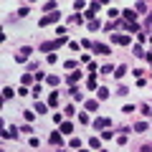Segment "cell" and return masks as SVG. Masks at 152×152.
Returning a JSON list of instances; mask_svg holds the SVG:
<instances>
[{
	"instance_id": "cell-27",
	"label": "cell",
	"mask_w": 152,
	"mask_h": 152,
	"mask_svg": "<svg viewBox=\"0 0 152 152\" xmlns=\"http://www.w3.org/2000/svg\"><path fill=\"white\" fill-rule=\"evenodd\" d=\"M134 13L140 15V13H150L147 10V3H134Z\"/></svg>"
},
{
	"instance_id": "cell-35",
	"label": "cell",
	"mask_w": 152,
	"mask_h": 152,
	"mask_svg": "<svg viewBox=\"0 0 152 152\" xmlns=\"http://www.w3.org/2000/svg\"><path fill=\"white\" fill-rule=\"evenodd\" d=\"M117 94H119V96H127V94H129V86H124V84H119V89H117Z\"/></svg>"
},
{
	"instance_id": "cell-41",
	"label": "cell",
	"mask_w": 152,
	"mask_h": 152,
	"mask_svg": "<svg viewBox=\"0 0 152 152\" xmlns=\"http://www.w3.org/2000/svg\"><path fill=\"white\" fill-rule=\"evenodd\" d=\"M84 8H86V3H84V0H76V3H74V10H84Z\"/></svg>"
},
{
	"instance_id": "cell-51",
	"label": "cell",
	"mask_w": 152,
	"mask_h": 152,
	"mask_svg": "<svg viewBox=\"0 0 152 152\" xmlns=\"http://www.w3.org/2000/svg\"><path fill=\"white\" fill-rule=\"evenodd\" d=\"M99 152H107V150H99Z\"/></svg>"
},
{
	"instance_id": "cell-4",
	"label": "cell",
	"mask_w": 152,
	"mask_h": 152,
	"mask_svg": "<svg viewBox=\"0 0 152 152\" xmlns=\"http://www.w3.org/2000/svg\"><path fill=\"white\" fill-rule=\"evenodd\" d=\"M112 43H117V46H129L132 38L127 36V33H112Z\"/></svg>"
},
{
	"instance_id": "cell-15",
	"label": "cell",
	"mask_w": 152,
	"mask_h": 152,
	"mask_svg": "<svg viewBox=\"0 0 152 152\" xmlns=\"http://www.w3.org/2000/svg\"><path fill=\"white\" fill-rule=\"evenodd\" d=\"M69 23H71V26H81L84 15H81V13H74V15H69Z\"/></svg>"
},
{
	"instance_id": "cell-32",
	"label": "cell",
	"mask_w": 152,
	"mask_h": 152,
	"mask_svg": "<svg viewBox=\"0 0 152 152\" xmlns=\"http://www.w3.org/2000/svg\"><path fill=\"white\" fill-rule=\"evenodd\" d=\"M99 74H114V66L112 64H104L102 69H99Z\"/></svg>"
},
{
	"instance_id": "cell-18",
	"label": "cell",
	"mask_w": 152,
	"mask_h": 152,
	"mask_svg": "<svg viewBox=\"0 0 152 152\" xmlns=\"http://www.w3.org/2000/svg\"><path fill=\"white\" fill-rule=\"evenodd\" d=\"M132 53H134V56H137V58H145V56H147V51H145V48H142V46H140V43H137V46H132Z\"/></svg>"
},
{
	"instance_id": "cell-6",
	"label": "cell",
	"mask_w": 152,
	"mask_h": 152,
	"mask_svg": "<svg viewBox=\"0 0 152 152\" xmlns=\"http://www.w3.org/2000/svg\"><path fill=\"white\" fill-rule=\"evenodd\" d=\"M18 134H20V129L18 127H5V132H3V140H18Z\"/></svg>"
},
{
	"instance_id": "cell-25",
	"label": "cell",
	"mask_w": 152,
	"mask_h": 152,
	"mask_svg": "<svg viewBox=\"0 0 152 152\" xmlns=\"http://www.w3.org/2000/svg\"><path fill=\"white\" fill-rule=\"evenodd\" d=\"M15 89H10V86H5V89H3V99H13V96H15Z\"/></svg>"
},
{
	"instance_id": "cell-7",
	"label": "cell",
	"mask_w": 152,
	"mask_h": 152,
	"mask_svg": "<svg viewBox=\"0 0 152 152\" xmlns=\"http://www.w3.org/2000/svg\"><path fill=\"white\" fill-rule=\"evenodd\" d=\"M122 20H127V23H137V13H134V8H124V10H122Z\"/></svg>"
},
{
	"instance_id": "cell-21",
	"label": "cell",
	"mask_w": 152,
	"mask_h": 152,
	"mask_svg": "<svg viewBox=\"0 0 152 152\" xmlns=\"http://www.w3.org/2000/svg\"><path fill=\"white\" fill-rule=\"evenodd\" d=\"M76 66H79V61H76V58L64 61V69H66V71H76Z\"/></svg>"
},
{
	"instance_id": "cell-23",
	"label": "cell",
	"mask_w": 152,
	"mask_h": 152,
	"mask_svg": "<svg viewBox=\"0 0 152 152\" xmlns=\"http://www.w3.org/2000/svg\"><path fill=\"white\" fill-rule=\"evenodd\" d=\"M102 147V137H91L89 140V150H99Z\"/></svg>"
},
{
	"instance_id": "cell-28",
	"label": "cell",
	"mask_w": 152,
	"mask_h": 152,
	"mask_svg": "<svg viewBox=\"0 0 152 152\" xmlns=\"http://www.w3.org/2000/svg\"><path fill=\"white\" fill-rule=\"evenodd\" d=\"M23 117H26V122L31 124V122L36 119V112H31V109H23Z\"/></svg>"
},
{
	"instance_id": "cell-48",
	"label": "cell",
	"mask_w": 152,
	"mask_h": 152,
	"mask_svg": "<svg viewBox=\"0 0 152 152\" xmlns=\"http://www.w3.org/2000/svg\"><path fill=\"white\" fill-rule=\"evenodd\" d=\"M140 152H152V147H150V145H142V147H140Z\"/></svg>"
},
{
	"instance_id": "cell-1",
	"label": "cell",
	"mask_w": 152,
	"mask_h": 152,
	"mask_svg": "<svg viewBox=\"0 0 152 152\" xmlns=\"http://www.w3.org/2000/svg\"><path fill=\"white\" fill-rule=\"evenodd\" d=\"M61 20V13L56 10V13H51V15H43L41 20H38V28H48L51 23H58Z\"/></svg>"
},
{
	"instance_id": "cell-14",
	"label": "cell",
	"mask_w": 152,
	"mask_h": 152,
	"mask_svg": "<svg viewBox=\"0 0 152 152\" xmlns=\"http://www.w3.org/2000/svg\"><path fill=\"white\" fill-rule=\"evenodd\" d=\"M79 79H81V71H71V74L66 76V81H69V86H74V84L79 81Z\"/></svg>"
},
{
	"instance_id": "cell-30",
	"label": "cell",
	"mask_w": 152,
	"mask_h": 152,
	"mask_svg": "<svg viewBox=\"0 0 152 152\" xmlns=\"http://www.w3.org/2000/svg\"><path fill=\"white\" fill-rule=\"evenodd\" d=\"M28 13H31V8H28V5H23V8H18V13H15V18H26Z\"/></svg>"
},
{
	"instance_id": "cell-37",
	"label": "cell",
	"mask_w": 152,
	"mask_h": 152,
	"mask_svg": "<svg viewBox=\"0 0 152 152\" xmlns=\"http://www.w3.org/2000/svg\"><path fill=\"white\" fill-rule=\"evenodd\" d=\"M71 147H74V150H79V147H81V140H79V137H71V142H69Z\"/></svg>"
},
{
	"instance_id": "cell-16",
	"label": "cell",
	"mask_w": 152,
	"mask_h": 152,
	"mask_svg": "<svg viewBox=\"0 0 152 152\" xmlns=\"http://www.w3.org/2000/svg\"><path fill=\"white\" fill-rule=\"evenodd\" d=\"M58 132H61V134H71V132H74V124H71V119H66L64 124H61V129H58Z\"/></svg>"
},
{
	"instance_id": "cell-34",
	"label": "cell",
	"mask_w": 152,
	"mask_h": 152,
	"mask_svg": "<svg viewBox=\"0 0 152 152\" xmlns=\"http://www.w3.org/2000/svg\"><path fill=\"white\" fill-rule=\"evenodd\" d=\"M99 28H102V23H99L96 18H94V20H89V31H99Z\"/></svg>"
},
{
	"instance_id": "cell-45",
	"label": "cell",
	"mask_w": 152,
	"mask_h": 152,
	"mask_svg": "<svg viewBox=\"0 0 152 152\" xmlns=\"http://www.w3.org/2000/svg\"><path fill=\"white\" fill-rule=\"evenodd\" d=\"M46 61H48V64L53 66V64H56V61H58V58H56V53H48V56H46Z\"/></svg>"
},
{
	"instance_id": "cell-22",
	"label": "cell",
	"mask_w": 152,
	"mask_h": 152,
	"mask_svg": "<svg viewBox=\"0 0 152 152\" xmlns=\"http://www.w3.org/2000/svg\"><path fill=\"white\" fill-rule=\"evenodd\" d=\"M109 18H112V20H119V18H122V10H119V8H109Z\"/></svg>"
},
{
	"instance_id": "cell-3",
	"label": "cell",
	"mask_w": 152,
	"mask_h": 152,
	"mask_svg": "<svg viewBox=\"0 0 152 152\" xmlns=\"http://www.w3.org/2000/svg\"><path fill=\"white\" fill-rule=\"evenodd\" d=\"M99 10H102V3H89L86 10H84V18H86V20H94V15H96Z\"/></svg>"
},
{
	"instance_id": "cell-44",
	"label": "cell",
	"mask_w": 152,
	"mask_h": 152,
	"mask_svg": "<svg viewBox=\"0 0 152 152\" xmlns=\"http://www.w3.org/2000/svg\"><path fill=\"white\" fill-rule=\"evenodd\" d=\"M132 74H134L137 79H145V76H142V74H145V69H132Z\"/></svg>"
},
{
	"instance_id": "cell-17",
	"label": "cell",
	"mask_w": 152,
	"mask_h": 152,
	"mask_svg": "<svg viewBox=\"0 0 152 152\" xmlns=\"http://www.w3.org/2000/svg\"><path fill=\"white\" fill-rule=\"evenodd\" d=\"M127 71H129V69H127L124 64H122V66H117V69H114V79H124V74H127Z\"/></svg>"
},
{
	"instance_id": "cell-19",
	"label": "cell",
	"mask_w": 152,
	"mask_h": 152,
	"mask_svg": "<svg viewBox=\"0 0 152 152\" xmlns=\"http://www.w3.org/2000/svg\"><path fill=\"white\" fill-rule=\"evenodd\" d=\"M147 129H150V124H147V122H137V124H134V132H137V134H145Z\"/></svg>"
},
{
	"instance_id": "cell-13",
	"label": "cell",
	"mask_w": 152,
	"mask_h": 152,
	"mask_svg": "<svg viewBox=\"0 0 152 152\" xmlns=\"http://www.w3.org/2000/svg\"><path fill=\"white\" fill-rule=\"evenodd\" d=\"M33 112H36V114H46V112H48V104H46V102H36V104H33Z\"/></svg>"
},
{
	"instance_id": "cell-50",
	"label": "cell",
	"mask_w": 152,
	"mask_h": 152,
	"mask_svg": "<svg viewBox=\"0 0 152 152\" xmlns=\"http://www.w3.org/2000/svg\"><path fill=\"white\" fill-rule=\"evenodd\" d=\"M150 43H152V36H150Z\"/></svg>"
},
{
	"instance_id": "cell-10",
	"label": "cell",
	"mask_w": 152,
	"mask_h": 152,
	"mask_svg": "<svg viewBox=\"0 0 152 152\" xmlns=\"http://www.w3.org/2000/svg\"><path fill=\"white\" fill-rule=\"evenodd\" d=\"M91 51H96V53H102V56H109V53H112V46H107V43H94Z\"/></svg>"
},
{
	"instance_id": "cell-33",
	"label": "cell",
	"mask_w": 152,
	"mask_h": 152,
	"mask_svg": "<svg viewBox=\"0 0 152 152\" xmlns=\"http://www.w3.org/2000/svg\"><path fill=\"white\" fill-rule=\"evenodd\" d=\"M74 114H76V109H74V104H69V107L64 109V117H69V119H71V117H74Z\"/></svg>"
},
{
	"instance_id": "cell-9",
	"label": "cell",
	"mask_w": 152,
	"mask_h": 152,
	"mask_svg": "<svg viewBox=\"0 0 152 152\" xmlns=\"http://www.w3.org/2000/svg\"><path fill=\"white\" fill-rule=\"evenodd\" d=\"M61 142H64V137H61V132H51V134H48V145H53L56 150L61 147Z\"/></svg>"
},
{
	"instance_id": "cell-47",
	"label": "cell",
	"mask_w": 152,
	"mask_h": 152,
	"mask_svg": "<svg viewBox=\"0 0 152 152\" xmlns=\"http://www.w3.org/2000/svg\"><path fill=\"white\" fill-rule=\"evenodd\" d=\"M145 26H152V10L147 13V20H145Z\"/></svg>"
},
{
	"instance_id": "cell-38",
	"label": "cell",
	"mask_w": 152,
	"mask_h": 152,
	"mask_svg": "<svg viewBox=\"0 0 152 152\" xmlns=\"http://www.w3.org/2000/svg\"><path fill=\"white\" fill-rule=\"evenodd\" d=\"M28 94H31V89H28V86H23V84H20V89H18V96H28Z\"/></svg>"
},
{
	"instance_id": "cell-24",
	"label": "cell",
	"mask_w": 152,
	"mask_h": 152,
	"mask_svg": "<svg viewBox=\"0 0 152 152\" xmlns=\"http://www.w3.org/2000/svg\"><path fill=\"white\" fill-rule=\"evenodd\" d=\"M31 81H33V74H31V71H26V74L20 76V84H23V86H28Z\"/></svg>"
},
{
	"instance_id": "cell-31",
	"label": "cell",
	"mask_w": 152,
	"mask_h": 152,
	"mask_svg": "<svg viewBox=\"0 0 152 152\" xmlns=\"http://www.w3.org/2000/svg\"><path fill=\"white\" fill-rule=\"evenodd\" d=\"M137 109H140L137 104H124V109H122V112H124V114H134Z\"/></svg>"
},
{
	"instance_id": "cell-26",
	"label": "cell",
	"mask_w": 152,
	"mask_h": 152,
	"mask_svg": "<svg viewBox=\"0 0 152 152\" xmlns=\"http://www.w3.org/2000/svg\"><path fill=\"white\" fill-rule=\"evenodd\" d=\"M46 104H48V107H56V104H58V94L51 91V94H48V102H46Z\"/></svg>"
},
{
	"instance_id": "cell-49",
	"label": "cell",
	"mask_w": 152,
	"mask_h": 152,
	"mask_svg": "<svg viewBox=\"0 0 152 152\" xmlns=\"http://www.w3.org/2000/svg\"><path fill=\"white\" fill-rule=\"evenodd\" d=\"M79 152H91V150H79Z\"/></svg>"
},
{
	"instance_id": "cell-43",
	"label": "cell",
	"mask_w": 152,
	"mask_h": 152,
	"mask_svg": "<svg viewBox=\"0 0 152 152\" xmlns=\"http://www.w3.org/2000/svg\"><path fill=\"white\" fill-rule=\"evenodd\" d=\"M81 46H84V48H94V43H91V38H84V41H81Z\"/></svg>"
},
{
	"instance_id": "cell-36",
	"label": "cell",
	"mask_w": 152,
	"mask_h": 152,
	"mask_svg": "<svg viewBox=\"0 0 152 152\" xmlns=\"http://www.w3.org/2000/svg\"><path fill=\"white\" fill-rule=\"evenodd\" d=\"M99 137H102V140H112L114 132H112V129H102V134H99Z\"/></svg>"
},
{
	"instance_id": "cell-5",
	"label": "cell",
	"mask_w": 152,
	"mask_h": 152,
	"mask_svg": "<svg viewBox=\"0 0 152 152\" xmlns=\"http://www.w3.org/2000/svg\"><path fill=\"white\" fill-rule=\"evenodd\" d=\"M94 129H112V119H109V117H96V119H94Z\"/></svg>"
},
{
	"instance_id": "cell-42",
	"label": "cell",
	"mask_w": 152,
	"mask_h": 152,
	"mask_svg": "<svg viewBox=\"0 0 152 152\" xmlns=\"http://www.w3.org/2000/svg\"><path fill=\"white\" fill-rule=\"evenodd\" d=\"M28 145H31V147H38V145H41V140H38V137H33V134H31V140H28Z\"/></svg>"
},
{
	"instance_id": "cell-39",
	"label": "cell",
	"mask_w": 152,
	"mask_h": 152,
	"mask_svg": "<svg viewBox=\"0 0 152 152\" xmlns=\"http://www.w3.org/2000/svg\"><path fill=\"white\" fill-rule=\"evenodd\" d=\"M79 122H81V124H89V112H81V114H79Z\"/></svg>"
},
{
	"instance_id": "cell-46",
	"label": "cell",
	"mask_w": 152,
	"mask_h": 152,
	"mask_svg": "<svg viewBox=\"0 0 152 152\" xmlns=\"http://www.w3.org/2000/svg\"><path fill=\"white\" fill-rule=\"evenodd\" d=\"M41 91H43V89L38 86V84H36V86H33V89H31V94H33V96H38V94H41Z\"/></svg>"
},
{
	"instance_id": "cell-20",
	"label": "cell",
	"mask_w": 152,
	"mask_h": 152,
	"mask_svg": "<svg viewBox=\"0 0 152 152\" xmlns=\"http://www.w3.org/2000/svg\"><path fill=\"white\" fill-rule=\"evenodd\" d=\"M140 109H142V117H152V104H150V102L140 104Z\"/></svg>"
},
{
	"instance_id": "cell-11",
	"label": "cell",
	"mask_w": 152,
	"mask_h": 152,
	"mask_svg": "<svg viewBox=\"0 0 152 152\" xmlns=\"http://www.w3.org/2000/svg\"><path fill=\"white\" fill-rule=\"evenodd\" d=\"M84 109H86V112H96L99 109V99H86V102H84Z\"/></svg>"
},
{
	"instance_id": "cell-29",
	"label": "cell",
	"mask_w": 152,
	"mask_h": 152,
	"mask_svg": "<svg viewBox=\"0 0 152 152\" xmlns=\"http://www.w3.org/2000/svg\"><path fill=\"white\" fill-rule=\"evenodd\" d=\"M46 84H48V86H58V84H61V79H58V76H53V74H51L48 79H46Z\"/></svg>"
},
{
	"instance_id": "cell-2",
	"label": "cell",
	"mask_w": 152,
	"mask_h": 152,
	"mask_svg": "<svg viewBox=\"0 0 152 152\" xmlns=\"http://www.w3.org/2000/svg\"><path fill=\"white\" fill-rule=\"evenodd\" d=\"M31 53H33L31 46H23V48H18V51H15V61H18V64H26V61L31 58Z\"/></svg>"
},
{
	"instance_id": "cell-8",
	"label": "cell",
	"mask_w": 152,
	"mask_h": 152,
	"mask_svg": "<svg viewBox=\"0 0 152 152\" xmlns=\"http://www.w3.org/2000/svg\"><path fill=\"white\" fill-rule=\"evenodd\" d=\"M109 96H112V89H109V86H99L96 89V99H99V102H107Z\"/></svg>"
},
{
	"instance_id": "cell-40",
	"label": "cell",
	"mask_w": 152,
	"mask_h": 152,
	"mask_svg": "<svg viewBox=\"0 0 152 152\" xmlns=\"http://www.w3.org/2000/svg\"><path fill=\"white\" fill-rule=\"evenodd\" d=\"M33 79H36V81H43V79H48V76H46L43 71H36V74H33Z\"/></svg>"
},
{
	"instance_id": "cell-12",
	"label": "cell",
	"mask_w": 152,
	"mask_h": 152,
	"mask_svg": "<svg viewBox=\"0 0 152 152\" xmlns=\"http://www.w3.org/2000/svg\"><path fill=\"white\" fill-rule=\"evenodd\" d=\"M86 86H89V91H94V89H99V86H96V71L86 76Z\"/></svg>"
}]
</instances>
